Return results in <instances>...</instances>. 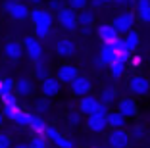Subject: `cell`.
<instances>
[{"instance_id": "33", "label": "cell", "mask_w": 150, "mask_h": 148, "mask_svg": "<svg viewBox=\"0 0 150 148\" xmlns=\"http://www.w3.org/2000/svg\"><path fill=\"white\" fill-rule=\"evenodd\" d=\"M88 2L91 0H67V6L71 10H75V12H81V10L88 8Z\"/></svg>"}, {"instance_id": "36", "label": "cell", "mask_w": 150, "mask_h": 148, "mask_svg": "<svg viewBox=\"0 0 150 148\" xmlns=\"http://www.w3.org/2000/svg\"><path fill=\"white\" fill-rule=\"evenodd\" d=\"M67 123H69L71 127H77L81 123V112L77 110V112H69L67 113Z\"/></svg>"}, {"instance_id": "17", "label": "cell", "mask_w": 150, "mask_h": 148, "mask_svg": "<svg viewBox=\"0 0 150 148\" xmlns=\"http://www.w3.org/2000/svg\"><path fill=\"white\" fill-rule=\"evenodd\" d=\"M27 127L33 131V135H44L46 133V123L40 115H37L35 112H29V119H27Z\"/></svg>"}, {"instance_id": "25", "label": "cell", "mask_w": 150, "mask_h": 148, "mask_svg": "<svg viewBox=\"0 0 150 148\" xmlns=\"http://www.w3.org/2000/svg\"><path fill=\"white\" fill-rule=\"evenodd\" d=\"M79 25L81 27H93L94 25V12L93 8H85L79 12Z\"/></svg>"}, {"instance_id": "14", "label": "cell", "mask_w": 150, "mask_h": 148, "mask_svg": "<svg viewBox=\"0 0 150 148\" xmlns=\"http://www.w3.org/2000/svg\"><path fill=\"white\" fill-rule=\"evenodd\" d=\"M4 56L12 62H18L21 56H25L23 42H19V40H8V42L4 44Z\"/></svg>"}, {"instance_id": "29", "label": "cell", "mask_w": 150, "mask_h": 148, "mask_svg": "<svg viewBox=\"0 0 150 148\" xmlns=\"http://www.w3.org/2000/svg\"><path fill=\"white\" fill-rule=\"evenodd\" d=\"M29 148H48L46 135H33L31 140H29Z\"/></svg>"}, {"instance_id": "42", "label": "cell", "mask_w": 150, "mask_h": 148, "mask_svg": "<svg viewBox=\"0 0 150 148\" xmlns=\"http://www.w3.org/2000/svg\"><path fill=\"white\" fill-rule=\"evenodd\" d=\"M13 4H16V0H4V2H2V12L10 13V10H12Z\"/></svg>"}, {"instance_id": "7", "label": "cell", "mask_w": 150, "mask_h": 148, "mask_svg": "<svg viewBox=\"0 0 150 148\" xmlns=\"http://www.w3.org/2000/svg\"><path fill=\"white\" fill-rule=\"evenodd\" d=\"M79 75H81L79 69H77L73 64H62L60 67H58V71H56V77H58V81H60L62 85H71Z\"/></svg>"}, {"instance_id": "15", "label": "cell", "mask_w": 150, "mask_h": 148, "mask_svg": "<svg viewBox=\"0 0 150 148\" xmlns=\"http://www.w3.org/2000/svg\"><path fill=\"white\" fill-rule=\"evenodd\" d=\"M100 104V100H98L96 96H93V94H87V96H83V98H79V104H77V110H79L83 115H93L94 113V110H96V106Z\"/></svg>"}, {"instance_id": "9", "label": "cell", "mask_w": 150, "mask_h": 148, "mask_svg": "<svg viewBox=\"0 0 150 148\" xmlns=\"http://www.w3.org/2000/svg\"><path fill=\"white\" fill-rule=\"evenodd\" d=\"M117 112L123 115V118H137L139 113V106H137V100L131 98V96H123L117 100Z\"/></svg>"}, {"instance_id": "23", "label": "cell", "mask_w": 150, "mask_h": 148, "mask_svg": "<svg viewBox=\"0 0 150 148\" xmlns=\"http://www.w3.org/2000/svg\"><path fill=\"white\" fill-rule=\"evenodd\" d=\"M106 119H108V127H110V129H123V127H125V119H127V118H123V115L115 110V112L108 113Z\"/></svg>"}, {"instance_id": "8", "label": "cell", "mask_w": 150, "mask_h": 148, "mask_svg": "<svg viewBox=\"0 0 150 148\" xmlns=\"http://www.w3.org/2000/svg\"><path fill=\"white\" fill-rule=\"evenodd\" d=\"M69 89L75 96L83 98V96L91 94V91H93V81H91V77H87V75H79V77L69 85Z\"/></svg>"}, {"instance_id": "44", "label": "cell", "mask_w": 150, "mask_h": 148, "mask_svg": "<svg viewBox=\"0 0 150 148\" xmlns=\"http://www.w3.org/2000/svg\"><path fill=\"white\" fill-rule=\"evenodd\" d=\"M135 6H137V10L148 8V6H150V0H137V2H135Z\"/></svg>"}, {"instance_id": "1", "label": "cell", "mask_w": 150, "mask_h": 148, "mask_svg": "<svg viewBox=\"0 0 150 148\" xmlns=\"http://www.w3.org/2000/svg\"><path fill=\"white\" fill-rule=\"evenodd\" d=\"M56 23L62 27V31L73 33V31L79 29V12H75V10H71L69 6H67L62 12L56 13Z\"/></svg>"}, {"instance_id": "30", "label": "cell", "mask_w": 150, "mask_h": 148, "mask_svg": "<svg viewBox=\"0 0 150 148\" xmlns=\"http://www.w3.org/2000/svg\"><path fill=\"white\" fill-rule=\"evenodd\" d=\"M64 8H67V0H48L46 2V10H50L54 16L58 12H62Z\"/></svg>"}, {"instance_id": "34", "label": "cell", "mask_w": 150, "mask_h": 148, "mask_svg": "<svg viewBox=\"0 0 150 148\" xmlns=\"http://www.w3.org/2000/svg\"><path fill=\"white\" fill-rule=\"evenodd\" d=\"M50 33H52V27L35 25V37L37 39H46V37H50Z\"/></svg>"}, {"instance_id": "13", "label": "cell", "mask_w": 150, "mask_h": 148, "mask_svg": "<svg viewBox=\"0 0 150 148\" xmlns=\"http://www.w3.org/2000/svg\"><path fill=\"white\" fill-rule=\"evenodd\" d=\"M60 91H62V83L58 81V77L44 79L42 85H40V92H42L44 98H54V96L60 94Z\"/></svg>"}, {"instance_id": "26", "label": "cell", "mask_w": 150, "mask_h": 148, "mask_svg": "<svg viewBox=\"0 0 150 148\" xmlns=\"http://www.w3.org/2000/svg\"><path fill=\"white\" fill-rule=\"evenodd\" d=\"M108 67H110V75H112L114 79H121V77L125 75V69H127V64H125V62H119V60H115L114 64H110Z\"/></svg>"}, {"instance_id": "11", "label": "cell", "mask_w": 150, "mask_h": 148, "mask_svg": "<svg viewBox=\"0 0 150 148\" xmlns=\"http://www.w3.org/2000/svg\"><path fill=\"white\" fill-rule=\"evenodd\" d=\"M46 139L50 140V142L54 144V146H58V148H75V144H73V140H69V139H66V137L60 133V131L56 129V127H46Z\"/></svg>"}, {"instance_id": "18", "label": "cell", "mask_w": 150, "mask_h": 148, "mask_svg": "<svg viewBox=\"0 0 150 148\" xmlns=\"http://www.w3.org/2000/svg\"><path fill=\"white\" fill-rule=\"evenodd\" d=\"M87 127H88V131H93V133H104V131L108 129L106 115H88Z\"/></svg>"}, {"instance_id": "40", "label": "cell", "mask_w": 150, "mask_h": 148, "mask_svg": "<svg viewBox=\"0 0 150 148\" xmlns=\"http://www.w3.org/2000/svg\"><path fill=\"white\" fill-rule=\"evenodd\" d=\"M0 148H13L10 135H6V133H0Z\"/></svg>"}, {"instance_id": "5", "label": "cell", "mask_w": 150, "mask_h": 148, "mask_svg": "<svg viewBox=\"0 0 150 148\" xmlns=\"http://www.w3.org/2000/svg\"><path fill=\"white\" fill-rule=\"evenodd\" d=\"M29 19L33 21V27L35 25H46V27H52L56 23V16H54L50 10L46 8H31V16Z\"/></svg>"}, {"instance_id": "21", "label": "cell", "mask_w": 150, "mask_h": 148, "mask_svg": "<svg viewBox=\"0 0 150 148\" xmlns=\"http://www.w3.org/2000/svg\"><path fill=\"white\" fill-rule=\"evenodd\" d=\"M13 92L19 96H29L33 92V81L31 79H27V77H21L16 81V89H13Z\"/></svg>"}, {"instance_id": "20", "label": "cell", "mask_w": 150, "mask_h": 148, "mask_svg": "<svg viewBox=\"0 0 150 148\" xmlns=\"http://www.w3.org/2000/svg\"><path fill=\"white\" fill-rule=\"evenodd\" d=\"M112 46H114L115 54H117V60L119 62H125L127 64L129 60H131V50L127 48V44H125L123 39H117L115 42H112Z\"/></svg>"}, {"instance_id": "28", "label": "cell", "mask_w": 150, "mask_h": 148, "mask_svg": "<svg viewBox=\"0 0 150 148\" xmlns=\"http://www.w3.org/2000/svg\"><path fill=\"white\" fill-rule=\"evenodd\" d=\"M33 110H35L37 115H44V113L50 112V100L48 98H40V100L35 102V106H33Z\"/></svg>"}, {"instance_id": "48", "label": "cell", "mask_w": 150, "mask_h": 148, "mask_svg": "<svg viewBox=\"0 0 150 148\" xmlns=\"http://www.w3.org/2000/svg\"><path fill=\"white\" fill-rule=\"evenodd\" d=\"M131 62H133V65H139V64H141V58H139V56H135Z\"/></svg>"}, {"instance_id": "43", "label": "cell", "mask_w": 150, "mask_h": 148, "mask_svg": "<svg viewBox=\"0 0 150 148\" xmlns=\"http://www.w3.org/2000/svg\"><path fill=\"white\" fill-rule=\"evenodd\" d=\"M25 2L31 6V8H40V6H42L46 0H25Z\"/></svg>"}, {"instance_id": "47", "label": "cell", "mask_w": 150, "mask_h": 148, "mask_svg": "<svg viewBox=\"0 0 150 148\" xmlns=\"http://www.w3.org/2000/svg\"><path fill=\"white\" fill-rule=\"evenodd\" d=\"M13 148H29V142H18L13 144Z\"/></svg>"}, {"instance_id": "41", "label": "cell", "mask_w": 150, "mask_h": 148, "mask_svg": "<svg viewBox=\"0 0 150 148\" xmlns=\"http://www.w3.org/2000/svg\"><path fill=\"white\" fill-rule=\"evenodd\" d=\"M108 108H110V106H106V104H102V102H100V104L96 106V110H94L93 115H108V113H110Z\"/></svg>"}, {"instance_id": "4", "label": "cell", "mask_w": 150, "mask_h": 148, "mask_svg": "<svg viewBox=\"0 0 150 148\" xmlns=\"http://www.w3.org/2000/svg\"><path fill=\"white\" fill-rule=\"evenodd\" d=\"M110 148H129L131 146V133L125 129H112L106 137Z\"/></svg>"}, {"instance_id": "45", "label": "cell", "mask_w": 150, "mask_h": 148, "mask_svg": "<svg viewBox=\"0 0 150 148\" xmlns=\"http://www.w3.org/2000/svg\"><path fill=\"white\" fill-rule=\"evenodd\" d=\"M102 6H104V2H102V0H91V2H88V8H102Z\"/></svg>"}, {"instance_id": "51", "label": "cell", "mask_w": 150, "mask_h": 148, "mask_svg": "<svg viewBox=\"0 0 150 148\" xmlns=\"http://www.w3.org/2000/svg\"><path fill=\"white\" fill-rule=\"evenodd\" d=\"M0 83H2V79H0Z\"/></svg>"}, {"instance_id": "49", "label": "cell", "mask_w": 150, "mask_h": 148, "mask_svg": "<svg viewBox=\"0 0 150 148\" xmlns=\"http://www.w3.org/2000/svg\"><path fill=\"white\" fill-rule=\"evenodd\" d=\"M4 119H6V118H4V113L0 112V127H2V123H4Z\"/></svg>"}, {"instance_id": "50", "label": "cell", "mask_w": 150, "mask_h": 148, "mask_svg": "<svg viewBox=\"0 0 150 148\" xmlns=\"http://www.w3.org/2000/svg\"><path fill=\"white\" fill-rule=\"evenodd\" d=\"M102 2H104V4H108V2H114V0H102Z\"/></svg>"}, {"instance_id": "19", "label": "cell", "mask_w": 150, "mask_h": 148, "mask_svg": "<svg viewBox=\"0 0 150 148\" xmlns=\"http://www.w3.org/2000/svg\"><path fill=\"white\" fill-rule=\"evenodd\" d=\"M98 60H100L104 65L114 64V62L117 60V54H115L114 46H112V44H102L100 50H98Z\"/></svg>"}, {"instance_id": "38", "label": "cell", "mask_w": 150, "mask_h": 148, "mask_svg": "<svg viewBox=\"0 0 150 148\" xmlns=\"http://www.w3.org/2000/svg\"><path fill=\"white\" fill-rule=\"evenodd\" d=\"M27 119H29V112H19L18 113V118L13 119V123H16V125H19V127H27Z\"/></svg>"}, {"instance_id": "22", "label": "cell", "mask_w": 150, "mask_h": 148, "mask_svg": "<svg viewBox=\"0 0 150 148\" xmlns=\"http://www.w3.org/2000/svg\"><path fill=\"white\" fill-rule=\"evenodd\" d=\"M98 100H100L102 104H106V106L117 104V91H115V89H112V87L102 89V92L98 94Z\"/></svg>"}, {"instance_id": "16", "label": "cell", "mask_w": 150, "mask_h": 148, "mask_svg": "<svg viewBox=\"0 0 150 148\" xmlns=\"http://www.w3.org/2000/svg\"><path fill=\"white\" fill-rule=\"evenodd\" d=\"M56 54H58L60 58H64V60L75 56V42H73L71 39H67V37L60 39V40L56 42Z\"/></svg>"}, {"instance_id": "24", "label": "cell", "mask_w": 150, "mask_h": 148, "mask_svg": "<svg viewBox=\"0 0 150 148\" xmlns=\"http://www.w3.org/2000/svg\"><path fill=\"white\" fill-rule=\"evenodd\" d=\"M123 40H125V44H127V48L131 50V52H135L139 46H141V35H139L137 31L133 29V31H129L127 35L123 37Z\"/></svg>"}, {"instance_id": "39", "label": "cell", "mask_w": 150, "mask_h": 148, "mask_svg": "<svg viewBox=\"0 0 150 148\" xmlns=\"http://www.w3.org/2000/svg\"><path fill=\"white\" fill-rule=\"evenodd\" d=\"M137 18L142 23H150V6L148 8H142V10H137Z\"/></svg>"}, {"instance_id": "12", "label": "cell", "mask_w": 150, "mask_h": 148, "mask_svg": "<svg viewBox=\"0 0 150 148\" xmlns=\"http://www.w3.org/2000/svg\"><path fill=\"white\" fill-rule=\"evenodd\" d=\"M8 16L13 19V21H25V19H29V16H31V6L27 4V2L16 0V4L12 6V10H10Z\"/></svg>"}, {"instance_id": "31", "label": "cell", "mask_w": 150, "mask_h": 148, "mask_svg": "<svg viewBox=\"0 0 150 148\" xmlns=\"http://www.w3.org/2000/svg\"><path fill=\"white\" fill-rule=\"evenodd\" d=\"M21 112V108H19V104H13V106H4L2 108V113H4V118L10 119V121H13V119L18 118V113Z\"/></svg>"}, {"instance_id": "32", "label": "cell", "mask_w": 150, "mask_h": 148, "mask_svg": "<svg viewBox=\"0 0 150 148\" xmlns=\"http://www.w3.org/2000/svg\"><path fill=\"white\" fill-rule=\"evenodd\" d=\"M13 89H16V81L12 77H4L2 83H0V96L8 94V92H13Z\"/></svg>"}, {"instance_id": "3", "label": "cell", "mask_w": 150, "mask_h": 148, "mask_svg": "<svg viewBox=\"0 0 150 148\" xmlns=\"http://www.w3.org/2000/svg\"><path fill=\"white\" fill-rule=\"evenodd\" d=\"M23 48H25V56L35 64V62L42 60V42L40 39H37L35 35L23 37Z\"/></svg>"}, {"instance_id": "10", "label": "cell", "mask_w": 150, "mask_h": 148, "mask_svg": "<svg viewBox=\"0 0 150 148\" xmlns=\"http://www.w3.org/2000/svg\"><path fill=\"white\" fill-rule=\"evenodd\" d=\"M96 35H98L102 44H112L119 39V33L115 31V27L112 23H100L96 27Z\"/></svg>"}, {"instance_id": "37", "label": "cell", "mask_w": 150, "mask_h": 148, "mask_svg": "<svg viewBox=\"0 0 150 148\" xmlns=\"http://www.w3.org/2000/svg\"><path fill=\"white\" fill-rule=\"evenodd\" d=\"M144 127L142 125H135L131 129V139H135V140H141V139H144Z\"/></svg>"}, {"instance_id": "6", "label": "cell", "mask_w": 150, "mask_h": 148, "mask_svg": "<svg viewBox=\"0 0 150 148\" xmlns=\"http://www.w3.org/2000/svg\"><path fill=\"white\" fill-rule=\"evenodd\" d=\"M131 94L135 96H146L150 92V81L144 77V75H133L127 83Z\"/></svg>"}, {"instance_id": "27", "label": "cell", "mask_w": 150, "mask_h": 148, "mask_svg": "<svg viewBox=\"0 0 150 148\" xmlns=\"http://www.w3.org/2000/svg\"><path fill=\"white\" fill-rule=\"evenodd\" d=\"M35 77L39 79V81H44V79H48L50 77V71H48V65L44 64L42 60H39V62H35Z\"/></svg>"}, {"instance_id": "46", "label": "cell", "mask_w": 150, "mask_h": 148, "mask_svg": "<svg viewBox=\"0 0 150 148\" xmlns=\"http://www.w3.org/2000/svg\"><path fill=\"white\" fill-rule=\"evenodd\" d=\"M133 2H137V0H114V4H117V6H129Z\"/></svg>"}, {"instance_id": "35", "label": "cell", "mask_w": 150, "mask_h": 148, "mask_svg": "<svg viewBox=\"0 0 150 148\" xmlns=\"http://www.w3.org/2000/svg\"><path fill=\"white\" fill-rule=\"evenodd\" d=\"M0 102H2V106H13V104H18V94H16V92L2 94V96H0Z\"/></svg>"}, {"instance_id": "2", "label": "cell", "mask_w": 150, "mask_h": 148, "mask_svg": "<svg viewBox=\"0 0 150 148\" xmlns=\"http://www.w3.org/2000/svg\"><path fill=\"white\" fill-rule=\"evenodd\" d=\"M135 19H137V13L125 10V12H119L117 16L112 19V25L115 27V31H117L119 35H127L129 31H133Z\"/></svg>"}]
</instances>
